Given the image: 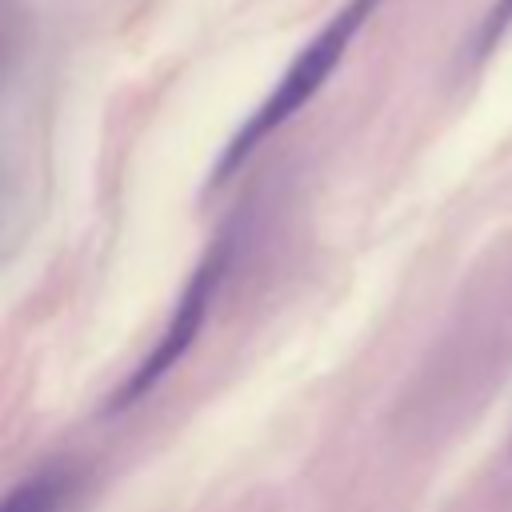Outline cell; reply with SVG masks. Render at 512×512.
I'll return each mask as SVG.
<instances>
[{"label": "cell", "instance_id": "cell-2", "mask_svg": "<svg viewBox=\"0 0 512 512\" xmlns=\"http://www.w3.org/2000/svg\"><path fill=\"white\" fill-rule=\"evenodd\" d=\"M228 252H232V236H220V244H212V248L204 252V260L192 268V276H188V284H184V292H180V300H176V308H172V316H168L160 340H156L152 352L120 380V388L108 396V412L136 408V404L184 360V352L196 344V336H200V328H204V320H208L212 296H216V288H220V280H224V268H228Z\"/></svg>", "mask_w": 512, "mask_h": 512}, {"label": "cell", "instance_id": "cell-1", "mask_svg": "<svg viewBox=\"0 0 512 512\" xmlns=\"http://www.w3.org/2000/svg\"><path fill=\"white\" fill-rule=\"evenodd\" d=\"M384 0H344L332 16H328V24L292 56V64L280 72V80L272 84V92L248 112V120L236 128V136L224 144V152H220V160H216V168H212V184H224L272 132H280L324 84H328V76L340 68V60L348 56V48H352V40L360 36V28L376 16V8H380Z\"/></svg>", "mask_w": 512, "mask_h": 512}, {"label": "cell", "instance_id": "cell-5", "mask_svg": "<svg viewBox=\"0 0 512 512\" xmlns=\"http://www.w3.org/2000/svg\"><path fill=\"white\" fill-rule=\"evenodd\" d=\"M16 12V0H0V64H4V52H8V44H12V16Z\"/></svg>", "mask_w": 512, "mask_h": 512}, {"label": "cell", "instance_id": "cell-4", "mask_svg": "<svg viewBox=\"0 0 512 512\" xmlns=\"http://www.w3.org/2000/svg\"><path fill=\"white\" fill-rule=\"evenodd\" d=\"M508 28H512V0H496L492 12H488L484 24H480V52L496 48V44L508 36Z\"/></svg>", "mask_w": 512, "mask_h": 512}, {"label": "cell", "instance_id": "cell-3", "mask_svg": "<svg viewBox=\"0 0 512 512\" xmlns=\"http://www.w3.org/2000/svg\"><path fill=\"white\" fill-rule=\"evenodd\" d=\"M68 492V480L60 468H40L24 480H16L0 496V512H56Z\"/></svg>", "mask_w": 512, "mask_h": 512}]
</instances>
